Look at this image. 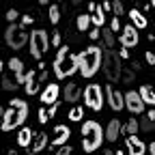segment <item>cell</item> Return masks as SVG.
Instances as JSON below:
<instances>
[{
	"instance_id": "1",
	"label": "cell",
	"mask_w": 155,
	"mask_h": 155,
	"mask_svg": "<svg viewBox=\"0 0 155 155\" xmlns=\"http://www.w3.org/2000/svg\"><path fill=\"white\" fill-rule=\"evenodd\" d=\"M28 119V104L19 97H13L9 101V108H5V114H2V125L0 129L2 131H11V129H17L22 127L24 121Z\"/></svg>"
},
{
	"instance_id": "3",
	"label": "cell",
	"mask_w": 155,
	"mask_h": 155,
	"mask_svg": "<svg viewBox=\"0 0 155 155\" xmlns=\"http://www.w3.org/2000/svg\"><path fill=\"white\" fill-rule=\"evenodd\" d=\"M52 67H54V75L61 78V80H63V78L73 75L78 71V56L71 54V50H69L67 43H63L61 48H58L56 58L52 61Z\"/></svg>"
},
{
	"instance_id": "48",
	"label": "cell",
	"mask_w": 155,
	"mask_h": 155,
	"mask_svg": "<svg viewBox=\"0 0 155 155\" xmlns=\"http://www.w3.org/2000/svg\"><path fill=\"white\" fill-rule=\"evenodd\" d=\"M116 155H127V153H125V151L121 149V151H116Z\"/></svg>"
},
{
	"instance_id": "37",
	"label": "cell",
	"mask_w": 155,
	"mask_h": 155,
	"mask_svg": "<svg viewBox=\"0 0 155 155\" xmlns=\"http://www.w3.org/2000/svg\"><path fill=\"white\" fill-rule=\"evenodd\" d=\"M108 28H110L112 32H116V30H121V22H119V17H116V15L112 17V22H110V26H108Z\"/></svg>"
},
{
	"instance_id": "23",
	"label": "cell",
	"mask_w": 155,
	"mask_h": 155,
	"mask_svg": "<svg viewBox=\"0 0 155 155\" xmlns=\"http://www.w3.org/2000/svg\"><path fill=\"white\" fill-rule=\"evenodd\" d=\"M91 24H95V26H104L106 24V13H104V9L99 5H95V9L91 11Z\"/></svg>"
},
{
	"instance_id": "54",
	"label": "cell",
	"mask_w": 155,
	"mask_h": 155,
	"mask_svg": "<svg viewBox=\"0 0 155 155\" xmlns=\"http://www.w3.org/2000/svg\"><path fill=\"white\" fill-rule=\"evenodd\" d=\"M151 7H155V0H151Z\"/></svg>"
},
{
	"instance_id": "8",
	"label": "cell",
	"mask_w": 155,
	"mask_h": 155,
	"mask_svg": "<svg viewBox=\"0 0 155 155\" xmlns=\"http://www.w3.org/2000/svg\"><path fill=\"white\" fill-rule=\"evenodd\" d=\"M82 97H84V104H86V108H91V110H95V112H101V108H104V88L99 86V84H88L86 88H82Z\"/></svg>"
},
{
	"instance_id": "24",
	"label": "cell",
	"mask_w": 155,
	"mask_h": 155,
	"mask_svg": "<svg viewBox=\"0 0 155 155\" xmlns=\"http://www.w3.org/2000/svg\"><path fill=\"white\" fill-rule=\"evenodd\" d=\"M138 131L140 129H138V121H136V119H129L125 125L121 123V134H125V136H136Z\"/></svg>"
},
{
	"instance_id": "43",
	"label": "cell",
	"mask_w": 155,
	"mask_h": 155,
	"mask_svg": "<svg viewBox=\"0 0 155 155\" xmlns=\"http://www.w3.org/2000/svg\"><path fill=\"white\" fill-rule=\"evenodd\" d=\"M101 9H104V13H106V11H112V2H110V0H104Z\"/></svg>"
},
{
	"instance_id": "30",
	"label": "cell",
	"mask_w": 155,
	"mask_h": 155,
	"mask_svg": "<svg viewBox=\"0 0 155 155\" xmlns=\"http://www.w3.org/2000/svg\"><path fill=\"white\" fill-rule=\"evenodd\" d=\"M2 88H5V91H17V88H19V84L15 82V78L7 75V78H2Z\"/></svg>"
},
{
	"instance_id": "35",
	"label": "cell",
	"mask_w": 155,
	"mask_h": 155,
	"mask_svg": "<svg viewBox=\"0 0 155 155\" xmlns=\"http://www.w3.org/2000/svg\"><path fill=\"white\" fill-rule=\"evenodd\" d=\"M17 17H19L17 9H9V11H7V22H9V24H13V22H15Z\"/></svg>"
},
{
	"instance_id": "26",
	"label": "cell",
	"mask_w": 155,
	"mask_h": 155,
	"mask_svg": "<svg viewBox=\"0 0 155 155\" xmlns=\"http://www.w3.org/2000/svg\"><path fill=\"white\" fill-rule=\"evenodd\" d=\"M75 26H78V30H88V26H91V13H80L78 19H75Z\"/></svg>"
},
{
	"instance_id": "15",
	"label": "cell",
	"mask_w": 155,
	"mask_h": 155,
	"mask_svg": "<svg viewBox=\"0 0 155 155\" xmlns=\"http://www.w3.org/2000/svg\"><path fill=\"white\" fill-rule=\"evenodd\" d=\"M80 97H82L80 84H75V82H67V84H65V88H63V99H65L67 104H75Z\"/></svg>"
},
{
	"instance_id": "33",
	"label": "cell",
	"mask_w": 155,
	"mask_h": 155,
	"mask_svg": "<svg viewBox=\"0 0 155 155\" xmlns=\"http://www.w3.org/2000/svg\"><path fill=\"white\" fill-rule=\"evenodd\" d=\"M71 153H73V147L63 144V147H58V149H56V153H54V155H71Z\"/></svg>"
},
{
	"instance_id": "16",
	"label": "cell",
	"mask_w": 155,
	"mask_h": 155,
	"mask_svg": "<svg viewBox=\"0 0 155 155\" xmlns=\"http://www.w3.org/2000/svg\"><path fill=\"white\" fill-rule=\"evenodd\" d=\"M125 147H127L129 155H144L147 153V147L138 136H125Z\"/></svg>"
},
{
	"instance_id": "17",
	"label": "cell",
	"mask_w": 155,
	"mask_h": 155,
	"mask_svg": "<svg viewBox=\"0 0 155 155\" xmlns=\"http://www.w3.org/2000/svg\"><path fill=\"white\" fill-rule=\"evenodd\" d=\"M119 136H121V121L119 119H110L108 127L104 129V140H108L110 144L119 140Z\"/></svg>"
},
{
	"instance_id": "27",
	"label": "cell",
	"mask_w": 155,
	"mask_h": 155,
	"mask_svg": "<svg viewBox=\"0 0 155 155\" xmlns=\"http://www.w3.org/2000/svg\"><path fill=\"white\" fill-rule=\"evenodd\" d=\"M48 17H50V24H58L61 22V7L58 5H50V11H48Z\"/></svg>"
},
{
	"instance_id": "13",
	"label": "cell",
	"mask_w": 155,
	"mask_h": 155,
	"mask_svg": "<svg viewBox=\"0 0 155 155\" xmlns=\"http://www.w3.org/2000/svg\"><path fill=\"white\" fill-rule=\"evenodd\" d=\"M39 97H41V104L45 106H52V104H56L58 101V97H61V86H58L56 82H50L45 88H43V93L41 95H39Z\"/></svg>"
},
{
	"instance_id": "39",
	"label": "cell",
	"mask_w": 155,
	"mask_h": 155,
	"mask_svg": "<svg viewBox=\"0 0 155 155\" xmlns=\"http://www.w3.org/2000/svg\"><path fill=\"white\" fill-rule=\"evenodd\" d=\"M144 61H147V65H155V52H147Z\"/></svg>"
},
{
	"instance_id": "9",
	"label": "cell",
	"mask_w": 155,
	"mask_h": 155,
	"mask_svg": "<svg viewBox=\"0 0 155 155\" xmlns=\"http://www.w3.org/2000/svg\"><path fill=\"white\" fill-rule=\"evenodd\" d=\"M104 97L108 99V106H110L114 112H123V110H125V97H123V93H121L119 88H112V82L106 84Z\"/></svg>"
},
{
	"instance_id": "53",
	"label": "cell",
	"mask_w": 155,
	"mask_h": 155,
	"mask_svg": "<svg viewBox=\"0 0 155 155\" xmlns=\"http://www.w3.org/2000/svg\"><path fill=\"white\" fill-rule=\"evenodd\" d=\"M26 155H39V153H32V151H28V153H26Z\"/></svg>"
},
{
	"instance_id": "12",
	"label": "cell",
	"mask_w": 155,
	"mask_h": 155,
	"mask_svg": "<svg viewBox=\"0 0 155 155\" xmlns=\"http://www.w3.org/2000/svg\"><path fill=\"white\" fill-rule=\"evenodd\" d=\"M43 78H41V73H37L35 69H30L28 73H26V95H39V91H41V86H43Z\"/></svg>"
},
{
	"instance_id": "20",
	"label": "cell",
	"mask_w": 155,
	"mask_h": 155,
	"mask_svg": "<svg viewBox=\"0 0 155 155\" xmlns=\"http://www.w3.org/2000/svg\"><path fill=\"white\" fill-rule=\"evenodd\" d=\"M48 142H50V136L45 134V131H39L35 138H32V153H41V151H45L48 149Z\"/></svg>"
},
{
	"instance_id": "29",
	"label": "cell",
	"mask_w": 155,
	"mask_h": 155,
	"mask_svg": "<svg viewBox=\"0 0 155 155\" xmlns=\"http://www.w3.org/2000/svg\"><path fill=\"white\" fill-rule=\"evenodd\" d=\"M138 129H140V131H153L155 125H153V121L149 119V116H142V119L138 121Z\"/></svg>"
},
{
	"instance_id": "45",
	"label": "cell",
	"mask_w": 155,
	"mask_h": 155,
	"mask_svg": "<svg viewBox=\"0 0 155 155\" xmlns=\"http://www.w3.org/2000/svg\"><path fill=\"white\" fill-rule=\"evenodd\" d=\"M149 153H151V155H155V142H151V144H149Z\"/></svg>"
},
{
	"instance_id": "28",
	"label": "cell",
	"mask_w": 155,
	"mask_h": 155,
	"mask_svg": "<svg viewBox=\"0 0 155 155\" xmlns=\"http://www.w3.org/2000/svg\"><path fill=\"white\" fill-rule=\"evenodd\" d=\"M67 116H69V121H73V123H75V121H82V119H84V108L75 106V108H71V110H69V114H67Z\"/></svg>"
},
{
	"instance_id": "14",
	"label": "cell",
	"mask_w": 155,
	"mask_h": 155,
	"mask_svg": "<svg viewBox=\"0 0 155 155\" xmlns=\"http://www.w3.org/2000/svg\"><path fill=\"white\" fill-rule=\"evenodd\" d=\"M9 71H13L15 82L22 86L26 82V73H24V61L22 58H9Z\"/></svg>"
},
{
	"instance_id": "47",
	"label": "cell",
	"mask_w": 155,
	"mask_h": 155,
	"mask_svg": "<svg viewBox=\"0 0 155 155\" xmlns=\"http://www.w3.org/2000/svg\"><path fill=\"white\" fill-rule=\"evenodd\" d=\"M37 2H39V5H48V2H50V0H37Z\"/></svg>"
},
{
	"instance_id": "50",
	"label": "cell",
	"mask_w": 155,
	"mask_h": 155,
	"mask_svg": "<svg viewBox=\"0 0 155 155\" xmlns=\"http://www.w3.org/2000/svg\"><path fill=\"white\" fill-rule=\"evenodd\" d=\"M71 2H73V5H80V2H82V0H71Z\"/></svg>"
},
{
	"instance_id": "55",
	"label": "cell",
	"mask_w": 155,
	"mask_h": 155,
	"mask_svg": "<svg viewBox=\"0 0 155 155\" xmlns=\"http://www.w3.org/2000/svg\"><path fill=\"white\" fill-rule=\"evenodd\" d=\"M58 2H63V0H58Z\"/></svg>"
},
{
	"instance_id": "52",
	"label": "cell",
	"mask_w": 155,
	"mask_h": 155,
	"mask_svg": "<svg viewBox=\"0 0 155 155\" xmlns=\"http://www.w3.org/2000/svg\"><path fill=\"white\" fill-rule=\"evenodd\" d=\"M2 69H5V65H2V61H0V73H2Z\"/></svg>"
},
{
	"instance_id": "34",
	"label": "cell",
	"mask_w": 155,
	"mask_h": 155,
	"mask_svg": "<svg viewBox=\"0 0 155 155\" xmlns=\"http://www.w3.org/2000/svg\"><path fill=\"white\" fill-rule=\"evenodd\" d=\"M61 32L58 30H54V35H52V39H50V45H54V48H61Z\"/></svg>"
},
{
	"instance_id": "41",
	"label": "cell",
	"mask_w": 155,
	"mask_h": 155,
	"mask_svg": "<svg viewBox=\"0 0 155 155\" xmlns=\"http://www.w3.org/2000/svg\"><path fill=\"white\" fill-rule=\"evenodd\" d=\"M32 22H35L32 15H24V17H22V26H28V24H32Z\"/></svg>"
},
{
	"instance_id": "18",
	"label": "cell",
	"mask_w": 155,
	"mask_h": 155,
	"mask_svg": "<svg viewBox=\"0 0 155 155\" xmlns=\"http://www.w3.org/2000/svg\"><path fill=\"white\" fill-rule=\"evenodd\" d=\"M54 134H56V138L52 140V147H63V144H67V140L71 138V129L67 127V125H56L54 127Z\"/></svg>"
},
{
	"instance_id": "51",
	"label": "cell",
	"mask_w": 155,
	"mask_h": 155,
	"mask_svg": "<svg viewBox=\"0 0 155 155\" xmlns=\"http://www.w3.org/2000/svg\"><path fill=\"white\" fill-rule=\"evenodd\" d=\"M7 155H17V151H9V153H7Z\"/></svg>"
},
{
	"instance_id": "46",
	"label": "cell",
	"mask_w": 155,
	"mask_h": 155,
	"mask_svg": "<svg viewBox=\"0 0 155 155\" xmlns=\"http://www.w3.org/2000/svg\"><path fill=\"white\" fill-rule=\"evenodd\" d=\"M2 114H5V108L0 106V125H2Z\"/></svg>"
},
{
	"instance_id": "44",
	"label": "cell",
	"mask_w": 155,
	"mask_h": 155,
	"mask_svg": "<svg viewBox=\"0 0 155 155\" xmlns=\"http://www.w3.org/2000/svg\"><path fill=\"white\" fill-rule=\"evenodd\" d=\"M147 116H149V119L155 123V110H147Z\"/></svg>"
},
{
	"instance_id": "42",
	"label": "cell",
	"mask_w": 155,
	"mask_h": 155,
	"mask_svg": "<svg viewBox=\"0 0 155 155\" xmlns=\"http://www.w3.org/2000/svg\"><path fill=\"white\" fill-rule=\"evenodd\" d=\"M56 112H58V101H56V104H52V108L48 110V116H50V119H52V116H54Z\"/></svg>"
},
{
	"instance_id": "31",
	"label": "cell",
	"mask_w": 155,
	"mask_h": 155,
	"mask_svg": "<svg viewBox=\"0 0 155 155\" xmlns=\"http://www.w3.org/2000/svg\"><path fill=\"white\" fill-rule=\"evenodd\" d=\"M136 80V73L131 71V69H127V71H121V82H125V84H131Z\"/></svg>"
},
{
	"instance_id": "5",
	"label": "cell",
	"mask_w": 155,
	"mask_h": 155,
	"mask_svg": "<svg viewBox=\"0 0 155 155\" xmlns=\"http://www.w3.org/2000/svg\"><path fill=\"white\" fill-rule=\"evenodd\" d=\"M101 69L108 82H121V58L114 50H106L104 48V56H101Z\"/></svg>"
},
{
	"instance_id": "40",
	"label": "cell",
	"mask_w": 155,
	"mask_h": 155,
	"mask_svg": "<svg viewBox=\"0 0 155 155\" xmlns=\"http://www.w3.org/2000/svg\"><path fill=\"white\" fill-rule=\"evenodd\" d=\"M119 58H121V61H129V50H127V48H121Z\"/></svg>"
},
{
	"instance_id": "49",
	"label": "cell",
	"mask_w": 155,
	"mask_h": 155,
	"mask_svg": "<svg viewBox=\"0 0 155 155\" xmlns=\"http://www.w3.org/2000/svg\"><path fill=\"white\" fill-rule=\"evenodd\" d=\"M104 155H112V151H110V149H106V151H104Z\"/></svg>"
},
{
	"instance_id": "19",
	"label": "cell",
	"mask_w": 155,
	"mask_h": 155,
	"mask_svg": "<svg viewBox=\"0 0 155 155\" xmlns=\"http://www.w3.org/2000/svg\"><path fill=\"white\" fill-rule=\"evenodd\" d=\"M129 22L134 28H147L149 26V19L140 9H129Z\"/></svg>"
},
{
	"instance_id": "10",
	"label": "cell",
	"mask_w": 155,
	"mask_h": 155,
	"mask_svg": "<svg viewBox=\"0 0 155 155\" xmlns=\"http://www.w3.org/2000/svg\"><path fill=\"white\" fill-rule=\"evenodd\" d=\"M125 97V110L127 112H134V114H142L144 112V101H142V97L138 95V91H127L123 93Z\"/></svg>"
},
{
	"instance_id": "38",
	"label": "cell",
	"mask_w": 155,
	"mask_h": 155,
	"mask_svg": "<svg viewBox=\"0 0 155 155\" xmlns=\"http://www.w3.org/2000/svg\"><path fill=\"white\" fill-rule=\"evenodd\" d=\"M88 37L93 39V41H97V39H101V30H99V28H97V26H95V28H93V30L88 32Z\"/></svg>"
},
{
	"instance_id": "6",
	"label": "cell",
	"mask_w": 155,
	"mask_h": 155,
	"mask_svg": "<svg viewBox=\"0 0 155 155\" xmlns=\"http://www.w3.org/2000/svg\"><path fill=\"white\" fill-rule=\"evenodd\" d=\"M28 48H30V56L32 58H43L48 54V50L52 48L50 45V37L43 28H35L30 35H28Z\"/></svg>"
},
{
	"instance_id": "36",
	"label": "cell",
	"mask_w": 155,
	"mask_h": 155,
	"mask_svg": "<svg viewBox=\"0 0 155 155\" xmlns=\"http://www.w3.org/2000/svg\"><path fill=\"white\" fill-rule=\"evenodd\" d=\"M50 121V116H48V110L45 108H41V110H39V123H41V125H45Z\"/></svg>"
},
{
	"instance_id": "2",
	"label": "cell",
	"mask_w": 155,
	"mask_h": 155,
	"mask_svg": "<svg viewBox=\"0 0 155 155\" xmlns=\"http://www.w3.org/2000/svg\"><path fill=\"white\" fill-rule=\"evenodd\" d=\"M101 56L104 50L99 45H88L78 54V71L82 78H93L97 71L101 69Z\"/></svg>"
},
{
	"instance_id": "25",
	"label": "cell",
	"mask_w": 155,
	"mask_h": 155,
	"mask_svg": "<svg viewBox=\"0 0 155 155\" xmlns=\"http://www.w3.org/2000/svg\"><path fill=\"white\" fill-rule=\"evenodd\" d=\"M101 41H104V48L106 50H114V32L110 30V28H104L101 30Z\"/></svg>"
},
{
	"instance_id": "4",
	"label": "cell",
	"mask_w": 155,
	"mask_h": 155,
	"mask_svg": "<svg viewBox=\"0 0 155 155\" xmlns=\"http://www.w3.org/2000/svg\"><path fill=\"white\" fill-rule=\"evenodd\" d=\"M104 144V127L97 121H84L82 125V149L86 153H95Z\"/></svg>"
},
{
	"instance_id": "7",
	"label": "cell",
	"mask_w": 155,
	"mask_h": 155,
	"mask_svg": "<svg viewBox=\"0 0 155 155\" xmlns=\"http://www.w3.org/2000/svg\"><path fill=\"white\" fill-rule=\"evenodd\" d=\"M5 41H7V48H11V50H22L26 45V41H28V32H26V28L22 24L13 22L5 30Z\"/></svg>"
},
{
	"instance_id": "11",
	"label": "cell",
	"mask_w": 155,
	"mask_h": 155,
	"mask_svg": "<svg viewBox=\"0 0 155 155\" xmlns=\"http://www.w3.org/2000/svg\"><path fill=\"white\" fill-rule=\"evenodd\" d=\"M138 41H140V37H138V28H134L131 24L123 26L121 37H119V43H121L123 48L131 50V48H136V45H138Z\"/></svg>"
},
{
	"instance_id": "21",
	"label": "cell",
	"mask_w": 155,
	"mask_h": 155,
	"mask_svg": "<svg viewBox=\"0 0 155 155\" xmlns=\"http://www.w3.org/2000/svg\"><path fill=\"white\" fill-rule=\"evenodd\" d=\"M32 138H35V131L30 129V127H22L19 129V134H17V147H30L32 144Z\"/></svg>"
},
{
	"instance_id": "32",
	"label": "cell",
	"mask_w": 155,
	"mask_h": 155,
	"mask_svg": "<svg viewBox=\"0 0 155 155\" xmlns=\"http://www.w3.org/2000/svg\"><path fill=\"white\" fill-rule=\"evenodd\" d=\"M112 13H114L116 17L125 13V7H123V2H121V0H112Z\"/></svg>"
},
{
	"instance_id": "22",
	"label": "cell",
	"mask_w": 155,
	"mask_h": 155,
	"mask_svg": "<svg viewBox=\"0 0 155 155\" xmlns=\"http://www.w3.org/2000/svg\"><path fill=\"white\" fill-rule=\"evenodd\" d=\"M138 95L142 97L144 106H155V88H153V86H149V84H142V86L138 88Z\"/></svg>"
}]
</instances>
